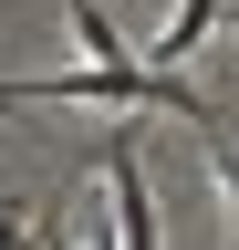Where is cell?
<instances>
[{
  "instance_id": "1",
  "label": "cell",
  "mask_w": 239,
  "mask_h": 250,
  "mask_svg": "<svg viewBox=\"0 0 239 250\" xmlns=\"http://www.w3.org/2000/svg\"><path fill=\"white\" fill-rule=\"evenodd\" d=\"M104 198H114V250H156V198H146V167L125 136L104 146Z\"/></svg>"
},
{
  "instance_id": "2",
  "label": "cell",
  "mask_w": 239,
  "mask_h": 250,
  "mask_svg": "<svg viewBox=\"0 0 239 250\" xmlns=\"http://www.w3.org/2000/svg\"><path fill=\"white\" fill-rule=\"evenodd\" d=\"M219 31H229V0H177V11L156 21V42H146V62H156V73H177V62L208 52Z\"/></svg>"
},
{
  "instance_id": "3",
  "label": "cell",
  "mask_w": 239,
  "mask_h": 250,
  "mask_svg": "<svg viewBox=\"0 0 239 250\" xmlns=\"http://www.w3.org/2000/svg\"><path fill=\"white\" fill-rule=\"evenodd\" d=\"M63 31H73V52H83V62H135V52H125V31H114L94 0H63Z\"/></svg>"
},
{
  "instance_id": "4",
  "label": "cell",
  "mask_w": 239,
  "mask_h": 250,
  "mask_svg": "<svg viewBox=\"0 0 239 250\" xmlns=\"http://www.w3.org/2000/svg\"><path fill=\"white\" fill-rule=\"evenodd\" d=\"M219 188H229V250H239V146H219Z\"/></svg>"
}]
</instances>
